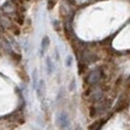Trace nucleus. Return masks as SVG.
<instances>
[{"label":"nucleus","mask_w":130,"mask_h":130,"mask_svg":"<svg viewBox=\"0 0 130 130\" xmlns=\"http://www.w3.org/2000/svg\"><path fill=\"white\" fill-rule=\"evenodd\" d=\"M57 123L62 130H66L70 127V119L66 112H60L57 117Z\"/></svg>","instance_id":"1"},{"label":"nucleus","mask_w":130,"mask_h":130,"mask_svg":"<svg viewBox=\"0 0 130 130\" xmlns=\"http://www.w3.org/2000/svg\"><path fill=\"white\" fill-rule=\"evenodd\" d=\"M102 76H103L102 70L97 69V70H95V71L90 72V74L88 75V79H87L88 80V83L89 84H95V83H97L98 81L101 79Z\"/></svg>","instance_id":"2"},{"label":"nucleus","mask_w":130,"mask_h":130,"mask_svg":"<svg viewBox=\"0 0 130 130\" xmlns=\"http://www.w3.org/2000/svg\"><path fill=\"white\" fill-rule=\"evenodd\" d=\"M46 69H47L48 74H51L55 71V66H54L53 62L51 61V59L49 58V57L46 58Z\"/></svg>","instance_id":"3"},{"label":"nucleus","mask_w":130,"mask_h":130,"mask_svg":"<svg viewBox=\"0 0 130 130\" xmlns=\"http://www.w3.org/2000/svg\"><path fill=\"white\" fill-rule=\"evenodd\" d=\"M50 45V38L48 36H44L41 41V53H43Z\"/></svg>","instance_id":"4"},{"label":"nucleus","mask_w":130,"mask_h":130,"mask_svg":"<svg viewBox=\"0 0 130 130\" xmlns=\"http://www.w3.org/2000/svg\"><path fill=\"white\" fill-rule=\"evenodd\" d=\"M38 73L36 72V70H34L32 72V79H33V87L34 88H36V86L38 84V81H37V79H38Z\"/></svg>","instance_id":"5"},{"label":"nucleus","mask_w":130,"mask_h":130,"mask_svg":"<svg viewBox=\"0 0 130 130\" xmlns=\"http://www.w3.org/2000/svg\"><path fill=\"white\" fill-rule=\"evenodd\" d=\"M72 62H73V59H72V55H69L67 59H66V67H68V68H71L72 66Z\"/></svg>","instance_id":"6"},{"label":"nucleus","mask_w":130,"mask_h":130,"mask_svg":"<svg viewBox=\"0 0 130 130\" xmlns=\"http://www.w3.org/2000/svg\"><path fill=\"white\" fill-rule=\"evenodd\" d=\"M74 82H75V80H74V79H73V80H72V86H71V88H70V89H71V90H72V88H73V87H74Z\"/></svg>","instance_id":"7"},{"label":"nucleus","mask_w":130,"mask_h":130,"mask_svg":"<svg viewBox=\"0 0 130 130\" xmlns=\"http://www.w3.org/2000/svg\"><path fill=\"white\" fill-rule=\"evenodd\" d=\"M75 130H82V128H81V127H80V126H77V127H76V128H75Z\"/></svg>","instance_id":"8"}]
</instances>
